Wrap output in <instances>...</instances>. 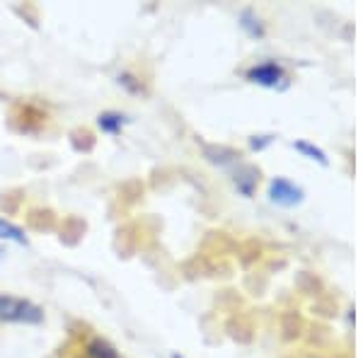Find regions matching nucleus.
I'll use <instances>...</instances> for the list:
<instances>
[{"mask_svg":"<svg viewBox=\"0 0 363 358\" xmlns=\"http://www.w3.org/2000/svg\"><path fill=\"white\" fill-rule=\"evenodd\" d=\"M0 257H3V250H0Z\"/></svg>","mask_w":363,"mask_h":358,"instance_id":"f8f14e48","label":"nucleus"},{"mask_svg":"<svg viewBox=\"0 0 363 358\" xmlns=\"http://www.w3.org/2000/svg\"><path fill=\"white\" fill-rule=\"evenodd\" d=\"M240 25H242V29L250 37H264V27H262L259 17H255L252 10H245V13L240 15Z\"/></svg>","mask_w":363,"mask_h":358,"instance_id":"0eeeda50","label":"nucleus"},{"mask_svg":"<svg viewBox=\"0 0 363 358\" xmlns=\"http://www.w3.org/2000/svg\"><path fill=\"white\" fill-rule=\"evenodd\" d=\"M126 124V116L119 114V111H102V114L97 116V126L99 131L104 133H119L121 128Z\"/></svg>","mask_w":363,"mask_h":358,"instance_id":"20e7f679","label":"nucleus"},{"mask_svg":"<svg viewBox=\"0 0 363 358\" xmlns=\"http://www.w3.org/2000/svg\"><path fill=\"white\" fill-rule=\"evenodd\" d=\"M269 198H272L277 206L291 208V206H296V203L303 201V189L301 186H296L294 181L277 177L272 184H269Z\"/></svg>","mask_w":363,"mask_h":358,"instance_id":"f03ea898","label":"nucleus"},{"mask_svg":"<svg viewBox=\"0 0 363 358\" xmlns=\"http://www.w3.org/2000/svg\"><path fill=\"white\" fill-rule=\"evenodd\" d=\"M0 240H5V242H15V245H27V235L22 230L20 225H15V223L0 218Z\"/></svg>","mask_w":363,"mask_h":358,"instance_id":"39448f33","label":"nucleus"},{"mask_svg":"<svg viewBox=\"0 0 363 358\" xmlns=\"http://www.w3.org/2000/svg\"><path fill=\"white\" fill-rule=\"evenodd\" d=\"M119 83H121V85H126L131 92H140V83H136V78H133V75L121 73V75H119Z\"/></svg>","mask_w":363,"mask_h":358,"instance_id":"1a4fd4ad","label":"nucleus"},{"mask_svg":"<svg viewBox=\"0 0 363 358\" xmlns=\"http://www.w3.org/2000/svg\"><path fill=\"white\" fill-rule=\"evenodd\" d=\"M247 80L262 87H279L286 83V73L277 61H267L247 70Z\"/></svg>","mask_w":363,"mask_h":358,"instance_id":"7ed1b4c3","label":"nucleus"},{"mask_svg":"<svg viewBox=\"0 0 363 358\" xmlns=\"http://www.w3.org/2000/svg\"><path fill=\"white\" fill-rule=\"evenodd\" d=\"M172 358H182V356H177V354H174V356H172Z\"/></svg>","mask_w":363,"mask_h":358,"instance_id":"9b49d317","label":"nucleus"},{"mask_svg":"<svg viewBox=\"0 0 363 358\" xmlns=\"http://www.w3.org/2000/svg\"><path fill=\"white\" fill-rule=\"evenodd\" d=\"M296 150L306 152V155L310 157V160H318V162H322V165H327V157H325V152H322L320 148H313V145L306 143V140H298V143H296Z\"/></svg>","mask_w":363,"mask_h":358,"instance_id":"6e6552de","label":"nucleus"},{"mask_svg":"<svg viewBox=\"0 0 363 358\" xmlns=\"http://www.w3.org/2000/svg\"><path fill=\"white\" fill-rule=\"evenodd\" d=\"M0 322L5 325H42L44 310L25 298L0 296Z\"/></svg>","mask_w":363,"mask_h":358,"instance_id":"f257e3e1","label":"nucleus"},{"mask_svg":"<svg viewBox=\"0 0 363 358\" xmlns=\"http://www.w3.org/2000/svg\"><path fill=\"white\" fill-rule=\"evenodd\" d=\"M259 138H262V140H257V138H252V140H250V145H252L255 150H259V148H264L267 143H272V138H267V136H259Z\"/></svg>","mask_w":363,"mask_h":358,"instance_id":"9d476101","label":"nucleus"},{"mask_svg":"<svg viewBox=\"0 0 363 358\" xmlns=\"http://www.w3.org/2000/svg\"><path fill=\"white\" fill-rule=\"evenodd\" d=\"M87 356L90 358H121L116 354V349L109 342H104V339H92L90 344H87Z\"/></svg>","mask_w":363,"mask_h":358,"instance_id":"423d86ee","label":"nucleus"}]
</instances>
